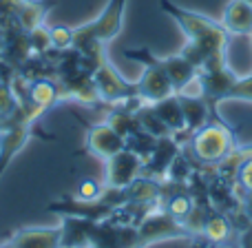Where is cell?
I'll return each instance as SVG.
<instances>
[{
    "mask_svg": "<svg viewBox=\"0 0 252 248\" xmlns=\"http://www.w3.org/2000/svg\"><path fill=\"white\" fill-rule=\"evenodd\" d=\"M159 7L166 13L179 22L188 35V42L184 47L182 56H186L197 69L215 58H226V44H228V31L215 20L201 16V13L188 11L184 7H177L170 0H159Z\"/></svg>",
    "mask_w": 252,
    "mask_h": 248,
    "instance_id": "1",
    "label": "cell"
},
{
    "mask_svg": "<svg viewBox=\"0 0 252 248\" xmlns=\"http://www.w3.org/2000/svg\"><path fill=\"white\" fill-rule=\"evenodd\" d=\"M126 0H109L102 13L89 25H82L73 29V49L82 53L84 58L100 65L104 60V44L111 42L122 29V18H124Z\"/></svg>",
    "mask_w": 252,
    "mask_h": 248,
    "instance_id": "2",
    "label": "cell"
},
{
    "mask_svg": "<svg viewBox=\"0 0 252 248\" xmlns=\"http://www.w3.org/2000/svg\"><path fill=\"white\" fill-rule=\"evenodd\" d=\"M192 160L199 166H215L223 162L235 151V138H232L230 126L221 118H210L208 124H204L199 131L188 138Z\"/></svg>",
    "mask_w": 252,
    "mask_h": 248,
    "instance_id": "3",
    "label": "cell"
},
{
    "mask_svg": "<svg viewBox=\"0 0 252 248\" xmlns=\"http://www.w3.org/2000/svg\"><path fill=\"white\" fill-rule=\"evenodd\" d=\"M91 78H93V84H95V89H97L100 100L109 102L111 106L124 105V102L130 100V98H137V89H135V84L126 82L106 58L93 69Z\"/></svg>",
    "mask_w": 252,
    "mask_h": 248,
    "instance_id": "4",
    "label": "cell"
},
{
    "mask_svg": "<svg viewBox=\"0 0 252 248\" xmlns=\"http://www.w3.org/2000/svg\"><path fill=\"white\" fill-rule=\"evenodd\" d=\"M142 166L144 160L137 153H133L130 148H122L120 153H115V155H111L106 160L104 186H113V188L126 186V184H130L133 179H137L142 175Z\"/></svg>",
    "mask_w": 252,
    "mask_h": 248,
    "instance_id": "5",
    "label": "cell"
},
{
    "mask_svg": "<svg viewBox=\"0 0 252 248\" xmlns=\"http://www.w3.org/2000/svg\"><path fill=\"white\" fill-rule=\"evenodd\" d=\"M144 67H146L144 75L135 82L137 98H142L144 102H159V100H164V98L173 96L175 87H173V82H170L168 73H166L159 65H155V62H148V65H144Z\"/></svg>",
    "mask_w": 252,
    "mask_h": 248,
    "instance_id": "6",
    "label": "cell"
},
{
    "mask_svg": "<svg viewBox=\"0 0 252 248\" xmlns=\"http://www.w3.org/2000/svg\"><path fill=\"white\" fill-rule=\"evenodd\" d=\"M182 151V144L173 138V135H166V138H159L153 148V153L144 160L142 166V175L144 177H153V179H164L166 173H168L173 160L177 157V153Z\"/></svg>",
    "mask_w": 252,
    "mask_h": 248,
    "instance_id": "7",
    "label": "cell"
},
{
    "mask_svg": "<svg viewBox=\"0 0 252 248\" xmlns=\"http://www.w3.org/2000/svg\"><path fill=\"white\" fill-rule=\"evenodd\" d=\"M122 148H126L124 138L115 129H111L106 122L104 124H97V126H91V129L87 131L84 151L91 153V155H97V157L109 160L111 155L120 153Z\"/></svg>",
    "mask_w": 252,
    "mask_h": 248,
    "instance_id": "8",
    "label": "cell"
},
{
    "mask_svg": "<svg viewBox=\"0 0 252 248\" xmlns=\"http://www.w3.org/2000/svg\"><path fill=\"white\" fill-rule=\"evenodd\" d=\"M7 248H62V228H29L11 237Z\"/></svg>",
    "mask_w": 252,
    "mask_h": 248,
    "instance_id": "9",
    "label": "cell"
},
{
    "mask_svg": "<svg viewBox=\"0 0 252 248\" xmlns=\"http://www.w3.org/2000/svg\"><path fill=\"white\" fill-rule=\"evenodd\" d=\"M221 27L228 34L252 35V2H248V0H230L223 9Z\"/></svg>",
    "mask_w": 252,
    "mask_h": 248,
    "instance_id": "10",
    "label": "cell"
},
{
    "mask_svg": "<svg viewBox=\"0 0 252 248\" xmlns=\"http://www.w3.org/2000/svg\"><path fill=\"white\" fill-rule=\"evenodd\" d=\"M153 109L155 113L159 115V120L166 124V129L173 133L175 140H179L186 131V120H184V109H182V102H179V96L173 93V96L164 98L159 102H153Z\"/></svg>",
    "mask_w": 252,
    "mask_h": 248,
    "instance_id": "11",
    "label": "cell"
},
{
    "mask_svg": "<svg viewBox=\"0 0 252 248\" xmlns=\"http://www.w3.org/2000/svg\"><path fill=\"white\" fill-rule=\"evenodd\" d=\"M201 233H204V235L208 237V242H213V244H226L230 233H232V222L226 217V213H221V211H219V213L210 211L206 222H204Z\"/></svg>",
    "mask_w": 252,
    "mask_h": 248,
    "instance_id": "12",
    "label": "cell"
},
{
    "mask_svg": "<svg viewBox=\"0 0 252 248\" xmlns=\"http://www.w3.org/2000/svg\"><path fill=\"white\" fill-rule=\"evenodd\" d=\"M235 191L237 193H252V148L248 155L239 162V166H237Z\"/></svg>",
    "mask_w": 252,
    "mask_h": 248,
    "instance_id": "13",
    "label": "cell"
},
{
    "mask_svg": "<svg viewBox=\"0 0 252 248\" xmlns=\"http://www.w3.org/2000/svg\"><path fill=\"white\" fill-rule=\"evenodd\" d=\"M51 35V51H69L73 49V29L66 25H56L49 29Z\"/></svg>",
    "mask_w": 252,
    "mask_h": 248,
    "instance_id": "14",
    "label": "cell"
},
{
    "mask_svg": "<svg viewBox=\"0 0 252 248\" xmlns=\"http://www.w3.org/2000/svg\"><path fill=\"white\" fill-rule=\"evenodd\" d=\"M228 98H239V100L252 102V75H248V78H237L235 84L230 87Z\"/></svg>",
    "mask_w": 252,
    "mask_h": 248,
    "instance_id": "15",
    "label": "cell"
},
{
    "mask_svg": "<svg viewBox=\"0 0 252 248\" xmlns=\"http://www.w3.org/2000/svg\"><path fill=\"white\" fill-rule=\"evenodd\" d=\"M102 188L104 186H100V184H95V182H82L80 184V200H93V197H97L102 193Z\"/></svg>",
    "mask_w": 252,
    "mask_h": 248,
    "instance_id": "16",
    "label": "cell"
},
{
    "mask_svg": "<svg viewBox=\"0 0 252 248\" xmlns=\"http://www.w3.org/2000/svg\"><path fill=\"white\" fill-rule=\"evenodd\" d=\"M89 248H102V246H89Z\"/></svg>",
    "mask_w": 252,
    "mask_h": 248,
    "instance_id": "17",
    "label": "cell"
}]
</instances>
